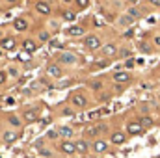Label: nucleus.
Masks as SVG:
<instances>
[{
    "instance_id": "f257e3e1",
    "label": "nucleus",
    "mask_w": 160,
    "mask_h": 158,
    "mask_svg": "<svg viewBox=\"0 0 160 158\" xmlns=\"http://www.w3.org/2000/svg\"><path fill=\"white\" fill-rule=\"evenodd\" d=\"M106 130H108L106 125H95V126H89V128L86 130V134H88V136H95V134H101V132H106Z\"/></svg>"
},
{
    "instance_id": "f03ea898",
    "label": "nucleus",
    "mask_w": 160,
    "mask_h": 158,
    "mask_svg": "<svg viewBox=\"0 0 160 158\" xmlns=\"http://www.w3.org/2000/svg\"><path fill=\"white\" fill-rule=\"evenodd\" d=\"M84 45H86L88 48H99V47H101V41H99V37H95V36H89V37H86Z\"/></svg>"
},
{
    "instance_id": "7ed1b4c3",
    "label": "nucleus",
    "mask_w": 160,
    "mask_h": 158,
    "mask_svg": "<svg viewBox=\"0 0 160 158\" xmlns=\"http://www.w3.org/2000/svg\"><path fill=\"white\" fill-rule=\"evenodd\" d=\"M71 102H73L77 108H84V106H86V97L77 93V95H73V97H71Z\"/></svg>"
},
{
    "instance_id": "20e7f679",
    "label": "nucleus",
    "mask_w": 160,
    "mask_h": 158,
    "mask_svg": "<svg viewBox=\"0 0 160 158\" xmlns=\"http://www.w3.org/2000/svg\"><path fill=\"white\" fill-rule=\"evenodd\" d=\"M47 73H48L50 77H54V78H60V77H62V69H60V65H54V63L47 67Z\"/></svg>"
},
{
    "instance_id": "39448f33",
    "label": "nucleus",
    "mask_w": 160,
    "mask_h": 158,
    "mask_svg": "<svg viewBox=\"0 0 160 158\" xmlns=\"http://www.w3.org/2000/svg\"><path fill=\"white\" fill-rule=\"evenodd\" d=\"M62 151H63L65 155H73V153L77 151V143H71V141H63V143H62Z\"/></svg>"
},
{
    "instance_id": "423d86ee",
    "label": "nucleus",
    "mask_w": 160,
    "mask_h": 158,
    "mask_svg": "<svg viewBox=\"0 0 160 158\" xmlns=\"http://www.w3.org/2000/svg\"><path fill=\"white\" fill-rule=\"evenodd\" d=\"M36 11L41 13V15H48V13H50V6H48L47 2H38V4H36Z\"/></svg>"
},
{
    "instance_id": "0eeeda50",
    "label": "nucleus",
    "mask_w": 160,
    "mask_h": 158,
    "mask_svg": "<svg viewBox=\"0 0 160 158\" xmlns=\"http://www.w3.org/2000/svg\"><path fill=\"white\" fill-rule=\"evenodd\" d=\"M0 47H2L4 50H13V48H15V39H11V37H4V39L0 41Z\"/></svg>"
},
{
    "instance_id": "6e6552de",
    "label": "nucleus",
    "mask_w": 160,
    "mask_h": 158,
    "mask_svg": "<svg viewBox=\"0 0 160 158\" xmlns=\"http://www.w3.org/2000/svg\"><path fill=\"white\" fill-rule=\"evenodd\" d=\"M127 130H128V134H140L143 130V126H142V123H128Z\"/></svg>"
},
{
    "instance_id": "1a4fd4ad",
    "label": "nucleus",
    "mask_w": 160,
    "mask_h": 158,
    "mask_svg": "<svg viewBox=\"0 0 160 158\" xmlns=\"http://www.w3.org/2000/svg\"><path fill=\"white\" fill-rule=\"evenodd\" d=\"M114 80H116L118 84H123V82H128V80H130V75L125 73V71H119V73L114 75Z\"/></svg>"
},
{
    "instance_id": "9d476101",
    "label": "nucleus",
    "mask_w": 160,
    "mask_h": 158,
    "mask_svg": "<svg viewBox=\"0 0 160 158\" xmlns=\"http://www.w3.org/2000/svg\"><path fill=\"white\" fill-rule=\"evenodd\" d=\"M60 60H62L63 63H75V62H77V56H75L73 52H63Z\"/></svg>"
},
{
    "instance_id": "9b49d317",
    "label": "nucleus",
    "mask_w": 160,
    "mask_h": 158,
    "mask_svg": "<svg viewBox=\"0 0 160 158\" xmlns=\"http://www.w3.org/2000/svg\"><path fill=\"white\" fill-rule=\"evenodd\" d=\"M13 26H15V30H19V32H22V30H26V28H28V22H26L24 19H15V22H13Z\"/></svg>"
},
{
    "instance_id": "f8f14e48",
    "label": "nucleus",
    "mask_w": 160,
    "mask_h": 158,
    "mask_svg": "<svg viewBox=\"0 0 160 158\" xmlns=\"http://www.w3.org/2000/svg\"><path fill=\"white\" fill-rule=\"evenodd\" d=\"M22 48H24L26 52H34V50L38 48V45H36V43H34L32 39H26L24 43H22Z\"/></svg>"
},
{
    "instance_id": "ddd939ff",
    "label": "nucleus",
    "mask_w": 160,
    "mask_h": 158,
    "mask_svg": "<svg viewBox=\"0 0 160 158\" xmlns=\"http://www.w3.org/2000/svg\"><path fill=\"white\" fill-rule=\"evenodd\" d=\"M106 147H108V143H106V141H95V145H93L95 153H104V151H106Z\"/></svg>"
},
{
    "instance_id": "4468645a",
    "label": "nucleus",
    "mask_w": 160,
    "mask_h": 158,
    "mask_svg": "<svg viewBox=\"0 0 160 158\" xmlns=\"http://www.w3.org/2000/svg\"><path fill=\"white\" fill-rule=\"evenodd\" d=\"M24 121H26V123H34V121H36V112H34V110H26V112H24Z\"/></svg>"
},
{
    "instance_id": "2eb2a0df",
    "label": "nucleus",
    "mask_w": 160,
    "mask_h": 158,
    "mask_svg": "<svg viewBox=\"0 0 160 158\" xmlns=\"http://www.w3.org/2000/svg\"><path fill=\"white\" fill-rule=\"evenodd\" d=\"M15 140H17V134H15V132H6V134H4V141H6V143H11V141H15Z\"/></svg>"
},
{
    "instance_id": "dca6fc26",
    "label": "nucleus",
    "mask_w": 160,
    "mask_h": 158,
    "mask_svg": "<svg viewBox=\"0 0 160 158\" xmlns=\"http://www.w3.org/2000/svg\"><path fill=\"white\" fill-rule=\"evenodd\" d=\"M112 141H114V143H123V141H125V134H121V132L112 134Z\"/></svg>"
},
{
    "instance_id": "f3484780",
    "label": "nucleus",
    "mask_w": 160,
    "mask_h": 158,
    "mask_svg": "<svg viewBox=\"0 0 160 158\" xmlns=\"http://www.w3.org/2000/svg\"><path fill=\"white\" fill-rule=\"evenodd\" d=\"M69 34H71L73 37H77V36H82V34H84V30H82L80 26H73V28H69Z\"/></svg>"
},
{
    "instance_id": "a211bd4d",
    "label": "nucleus",
    "mask_w": 160,
    "mask_h": 158,
    "mask_svg": "<svg viewBox=\"0 0 160 158\" xmlns=\"http://www.w3.org/2000/svg\"><path fill=\"white\" fill-rule=\"evenodd\" d=\"M60 134H62L63 138H71V136H73V130H71L69 126H62V128H60Z\"/></svg>"
},
{
    "instance_id": "6ab92c4d",
    "label": "nucleus",
    "mask_w": 160,
    "mask_h": 158,
    "mask_svg": "<svg viewBox=\"0 0 160 158\" xmlns=\"http://www.w3.org/2000/svg\"><path fill=\"white\" fill-rule=\"evenodd\" d=\"M116 45H108V47H104V54L106 56H112V54H116Z\"/></svg>"
},
{
    "instance_id": "aec40b11",
    "label": "nucleus",
    "mask_w": 160,
    "mask_h": 158,
    "mask_svg": "<svg viewBox=\"0 0 160 158\" xmlns=\"http://www.w3.org/2000/svg\"><path fill=\"white\" fill-rule=\"evenodd\" d=\"M77 151H78V153H86V151H88V143H86V141H78V143H77Z\"/></svg>"
},
{
    "instance_id": "412c9836",
    "label": "nucleus",
    "mask_w": 160,
    "mask_h": 158,
    "mask_svg": "<svg viewBox=\"0 0 160 158\" xmlns=\"http://www.w3.org/2000/svg\"><path fill=\"white\" fill-rule=\"evenodd\" d=\"M128 15H130L132 19H138V17H140V11H138L136 7H130V9H128Z\"/></svg>"
},
{
    "instance_id": "4be33fe9",
    "label": "nucleus",
    "mask_w": 160,
    "mask_h": 158,
    "mask_svg": "<svg viewBox=\"0 0 160 158\" xmlns=\"http://www.w3.org/2000/svg\"><path fill=\"white\" fill-rule=\"evenodd\" d=\"M63 19L65 21H75V13L73 11H67V13H63Z\"/></svg>"
},
{
    "instance_id": "5701e85b",
    "label": "nucleus",
    "mask_w": 160,
    "mask_h": 158,
    "mask_svg": "<svg viewBox=\"0 0 160 158\" xmlns=\"http://www.w3.org/2000/svg\"><path fill=\"white\" fill-rule=\"evenodd\" d=\"M132 21H134V19H132L130 15H128V17H121V24H125V26H127V24H130Z\"/></svg>"
},
{
    "instance_id": "b1692460",
    "label": "nucleus",
    "mask_w": 160,
    "mask_h": 158,
    "mask_svg": "<svg viewBox=\"0 0 160 158\" xmlns=\"http://www.w3.org/2000/svg\"><path fill=\"white\" fill-rule=\"evenodd\" d=\"M58 134H60V132H56V130H48L47 138H50V140H56V138H58Z\"/></svg>"
},
{
    "instance_id": "393cba45",
    "label": "nucleus",
    "mask_w": 160,
    "mask_h": 158,
    "mask_svg": "<svg viewBox=\"0 0 160 158\" xmlns=\"http://www.w3.org/2000/svg\"><path fill=\"white\" fill-rule=\"evenodd\" d=\"M9 123H11L13 126H19V125H21V121H19V119L15 117V116H11V117H9Z\"/></svg>"
},
{
    "instance_id": "a878e982",
    "label": "nucleus",
    "mask_w": 160,
    "mask_h": 158,
    "mask_svg": "<svg viewBox=\"0 0 160 158\" xmlns=\"http://www.w3.org/2000/svg\"><path fill=\"white\" fill-rule=\"evenodd\" d=\"M140 123H142V126H149V125H151V119H149V117H142Z\"/></svg>"
},
{
    "instance_id": "bb28decb",
    "label": "nucleus",
    "mask_w": 160,
    "mask_h": 158,
    "mask_svg": "<svg viewBox=\"0 0 160 158\" xmlns=\"http://www.w3.org/2000/svg\"><path fill=\"white\" fill-rule=\"evenodd\" d=\"M77 4H78V7H86L89 4V0H77Z\"/></svg>"
},
{
    "instance_id": "cd10ccee",
    "label": "nucleus",
    "mask_w": 160,
    "mask_h": 158,
    "mask_svg": "<svg viewBox=\"0 0 160 158\" xmlns=\"http://www.w3.org/2000/svg\"><path fill=\"white\" fill-rule=\"evenodd\" d=\"M39 39L41 41H47V39H48V32H41V34H39Z\"/></svg>"
},
{
    "instance_id": "c85d7f7f",
    "label": "nucleus",
    "mask_w": 160,
    "mask_h": 158,
    "mask_svg": "<svg viewBox=\"0 0 160 158\" xmlns=\"http://www.w3.org/2000/svg\"><path fill=\"white\" fill-rule=\"evenodd\" d=\"M4 82H6V73L0 71V84H4Z\"/></svg>"
},
{
    "instance_id": "c756f323",
    "label": "nucleus",
    "mask_w": 160,
    "mask_h": 158,
    "mask_svg": "<svg viewBox=\"0 0 160 158\" xmlns=\"http://www.w3.org/2000/svg\"><path fill=\"white\" fill-rule=\"evenodd\" d=\"M134 65H136V62H132V60H128V62H127V67H128V69H132Z\"/></svg>"
},
{
    "instance_id": "7c9ffc66",
    "label": "nucleus",
    "mask_w": 160,
    "mask_h": 158,
    "mask_svg": "<svg viewBox=\"0 0 160 158\" xmlns=\"http://www.w3.org/2000/svg\"><path fill=\"white\" fill-rule=\"evenodd\" d=\"M91 87H93V89H99V87H101V82H93Z\"/></svg>"
},
{
    "instance_id": "2f4dec72",
    "label": "nucleus",
    "mask_w": 160,
    "mask_h": 158,
    "mask_svg": "<svg viewBox=\"0 0 160 158\" xmlns=\"http://www.w3.org/2000/svg\"><path fill=\"white\" fill-rule=\"evenodd\" d=\"M151 4L153 6H160V0H151Z\"/></svg>"
},
{
    "instance_id": "473e14b6",
    "label": "nucleus",
    "mask_w": 160,
    "mask_h": 158,
    "mask_svg": "<svg viewBox=\"0 0 160 158\" xmlns=\"http://www.w3.org/2000/svg\"><path fill=\"white\" fill-rule=\"evenodd\" d=\"M155 45H158V47H160V37H157V39H155Z\"/></svg>"
},
{
    "instance_id": "72a5a7b5",
    "label": "nucleus",
    "mask_w": 160,
    "mask_h": 158,
    "mask_svg": "<svg viewBox=\"0 0 160 158\" xmlns=\"http://www.w3.org/2000/svg\"><path fill=\"white\" fill-rule=\"evenodd\" d=\"M128 2H132V4H134V2H138V0H128Z\"/></svg>"
},
{
    "instance_id": "f704fd0d",
    "label": "nucleus",
    "mask_w": 160,
    "mask_h": 158,
    "mask_svg": "<svg viewBox=\"0 0 160 158\" xmlns=\"http://www.w3.org/2000/svg\"><path fill=\"white\" fill-rule=\"evenodd\" d=\"M8 2H15V0H8Z\"/></svg>"
},
{
    "instance_id": "c9c22d12",
    "label": "nucleus",
    "mask_w": 160,
    "mask_h": 158,
    "mask_svg": "<svg viewBox=\"0 0 160 158\" xmlns=\"http://www.w3.org/2000/svg\"><path fill=\"white\" fill-rule=\"evenodd\" d=\"M65 2H71V0H65Z\"/></svg>"
},
{
    "instance_id": "e433bc0d",
    "label": "nucleus",
    "mask_w": 160,
    "mask_h": 158,
    "mask_svg": "<svg viewBox=\"0 0 160 158\" xmlns=\"http://www.w3.org/2000/svg\"><path fill=\"white\" fill-rule=\"evenodd\" d=\"M0 36H2V34H0Z\"/></svg>"
},
{
    "instance_id": "4c0bfd02",
    "label": "nucleus",
    "mask_w": 160,
    "mask_h": 158,
    "mask_svg": "<svg viewBox=\"0 0 160 158\" xmlns=\"http://www.w3.org/2000/svg\"><path fill=\"white\" fill-rule=\"evenodd\" d=\"M158 158H160V156H158Z\"/></svg>"
}]
</instances>
